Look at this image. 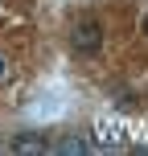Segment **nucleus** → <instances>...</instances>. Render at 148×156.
Masks as SVG:
<instances>
[{
  "label": "nucleus",
  "mask_w": 148,
  "mask_h": 156,
  "mask_svg": "<svg viewBox=\"0 0 148 156\" xmlns=\"http://www.w3.org/2000/svg\"><path fill=\"white\" fill-rule=\"evenodd\" d=\"M70 45L78 49V54H99L103 45V25L99 21H78L70 29Z\"/></svg>",
  "instance_id": "obj_1"
},
{
  "label": "nucleus",
  "mask_w": 148,
  "mask_h": 156,
  "mask_svg": "<svg viewBox=\"0 0 148 156\" xmlns=\"http://www.w3.org/2000/svg\"><path fill=\"white\" fill-rule=\"evenodd\" d=\"M8 148H13V152H45L49 144L41 140V136H16V140L8 144Z\"/></svg>",
  "instance_id": "obj_2"
},
{
  "label": "nucleus",
  "mask_w": 148,
  "mask_h": 156,
  "mask_svg": "<svg viewBox=\"0 0 148 156\" xmlns=\"http://www.w3.org/2000/svg\"><path fill=\"white\" fill-rule=\"evenodd\" d=\"M58 152H91V144H86V140H78V136H70V140H62V144H58Z\"/></svg>",
  "instance_id": "obj_3"
},
{
  "label": "nucleus",
  "mask_w": 148,
  "mask_h": 156,
  "mask_svg": "<svg viewBox=\"0 0 148 156\" xmlns=\"http://www.w3.org/2000/svg\"><path fill=\"white\" fill-rule=\"evenodd\" d=\"M140 29H144V33H148V12H144V25H140Z\"/></svg>",
  "instance_id": "obj_4"
},
{
  "label": "nucleus",
  "mask_w": 148,
  "mask_h": 156,
  "mask_svg": "<svg viewBox=\"0 0 148 156\" xmlns=\"http://www.w3.org/2000/svg\"><path fill=\"white\" fill-rule=\"evenodd\" d=\"M0 74H4V62H0Z\"/></svg>",
  "instance_id": "obj_5"
}]
</instances>
